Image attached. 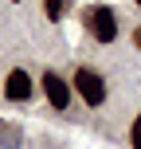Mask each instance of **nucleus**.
Wrapping results in <instances>:
<instances>
[{
	"label": "nucleus",
	"mask_w": 141,
	"mask_h": 149,
	"mask_svg": "<svg viewBox=\"0 0 141 149\" xmlns=\"http://www.w3.org/2000/svg\"><path fill=\"white\" fill-rule=\"evenodd\" d=\"M82 20H86L90 36H94L98 43H110V39L118 36V20H114V8H106V4H90L86 12H82Z\"/></svg>",
	"instance_id": "nucleus-1"
},
{
	"label": "nucleus",
	"mask_w": 141,
	"mask_h": 149,
	"mask_svg": "<svg viewBox=\"0 0 141 149\" xmlns=\"http://www.w3.org/2000/svg\"><path fill=\"white\" fill-rule=\"evenodd\" d=\"M74 90L82 94L86 106H102L106 102V79L98 71H90V67H78V71H74Z\"/></svg>",
	"instance_id": "nucleus-2"
},
{
	"label": "nucleus",
	"mask_w": 141,
	"mask_h": 149,
	"mask_svg": "<svg viewBox=\"0 0 141 149\" xmlns=\"http://www.w3.org/2000/svg\"><path fill=\"white\" fill-rule=\"evenodd\" d=\"M43 94H47V102H51V110H67L71 106V86L55 71H43Z\"/></svg>",
	"instance_id": "nucleus-3"
},
{
	"label": "nucleus",
	"mask_w": 141,
	"mask_h": 149,
	"mask_svg": "<svg viewBox=\"0 0 141 149\" xmlns=\"http://www.w3.org/2000/svg\"><path fill=\"white\" fill-rule=\"evenodd\" d=\"M4 98H12V102H28V98H31V74H28V71H8V79H4Z\"/></svg>",
	"instance_id": "nucleus-4"
},
{
	"label": "nucleus",
	"mask_w": 141,
	"mask_h": 149,
	"mask_svg": "<svg viewBox=\"0 0 141 149\" xmlns=\"http://www.w3.org/2000/svg\"><path fill=\"white\" fill-rule=\"evenodd\" d=\"M129 141H133V149H141V114L133 118V130H129Z\"/></svg>",
	"instance_id": "nucleus-5"
},
{
	"label": "nucleus",
	"mask_w": 141,
	"mask_h": 149,
	"mask_svg": "<svg viewBox=\"0 0 141 149\" xmlns=\"http://www.w3.org/2000/svg\"><path fill=\"white\" fill-rule=\"evenodd\" d=\"M43 4H47V16H51V20L63 16V0H43Z\"/></svg>",
	"instance_id": "nucleus-6"
},
{
	"label": "nucleus",
	"mask_w": 141,
	"mask_h": 149,
	"mask_svg": "<svg viewBox=\"0 0 141 149\" xmlns=\"http://www.w3.org/2000/svg\"><path fill=\"white\" fill-rule=\"evenodd\" d=\"M137 4H141V0H137Z\"/></svg>",
	"instance_id": "nucleus-7"
}]
</instances>
